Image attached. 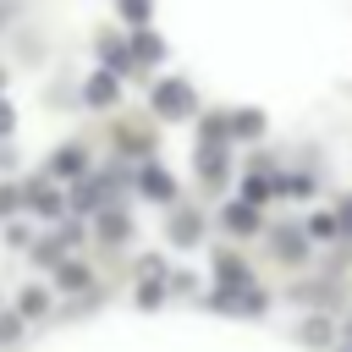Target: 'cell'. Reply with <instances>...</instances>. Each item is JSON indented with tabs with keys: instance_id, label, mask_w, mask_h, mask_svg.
<instances>
[{
	"instance_id": "obj_1",
	"label": "cell",
	"mask_w": 352,
	"mask_h": 352,
	"mask_svg": "<svg viewBox=\"0 0 352 352\" xmlns=\"http://www.w3.org/2000/svg\"><path fill=\"white\" fill-rule=\"evenodd\" d=\"M154 110L170 116V121L187 116V110H192V88H187V82H160V88H154Z\"/></svg>"
},
{
	"instance_id": "obj_4",
	"label": "cell",
	"mask_w": 352,
	"mask_h": 352,
	"mask_svg": "<svg viewBox=\"0 0 352 352\" xmlns=\"http://www.w3.org/2000/svg\"><path fill=\"white\" fill-rule=\"evenodd\" d=\"M110 99H116V82L110 77H94L88 82V104H110Z\"/></svg>"
},
{
	"instance_id": "obj_2",
	"label": "cell",
	"mask_w": 352,
	"mask_h": 352,
	"mask_svg": "<svg viewBox=\"0 0 352 352\" xmlns=\"http://www.w3.org/2000/svg\"><path fill=\"white\" fill-rule=\"evenodd\" d=\"M198 231H204V220H198L192 209H176V214H170V236H176L182 248H192V236H198Z\"/></svg>"
},
{
	"instance_id": "obj_11",
	"label": "cell",
	"mask_w": 352,
	"mask_h": 352,
	"mask_svg": "<svg viewBox=\"0 0 352 352\" xmlns=\"http://www.w3.org/2000/svg\"><path fill=\"white\" fill-rule=\"evenodd\" d=\"M0 132H11V110L6 104H0Z\"/></svg>"
},
{
	"instance_id": "obj_9",
	"label": "cell",
	"mask_w": 352,
	"mask_h": 352,
	"mask_svg": "<svg viewBox=\"0 0 352 352\" xmlns=\"http://www.w3.org/2000/svg\"><path fill=\"white\" fill-rule=\"evenodd\" d=\"M82 280H88V275H82V270H77V264H72V270H60V286H72V292H77V286H82Z\"/></svg>"
},
{
	"instance_id": "obj_5",
	"label": "cell",
	"mask_w": 352,
	"mask_h": 352,
	"mask_svg": "<svg viewBox=\"0 0 352 352\" xmlns=\"http://www.w3.org/2000/svg\"><path fill=\"white\" fill-rule=\"evenodd\" d=\"M143 187L160 192V198H170V176H165V170H143Z\"/></svg>"
},
{
	"instance_id": "obj_7",
	"label": "cell",
	"mask_w": 352,
	"mask_h": 352,
	"mask_svg": "<svg viewBox=\"0 0 352 352\" xmlns=\"http://www.w3.org/2000/svg\"><path fill=\"white\" fill-rule=\"evenodd\" d=\"M121 11H126L132 22H143V16H148V0H121Z\"/></svg>"
},
{
	"instance_id": "obj_10",
	"label": "cell",
	"mask_w": 352,
	"mask_h": 352,
	"mask_svg": "<svg viewBox=\"0 0 352 352\" xmlns=\"http://www.w3.org/2000/svg\"><path fill=\"white\" fill-rule=\"evenodd\" d=\"M11 204H16V192H11V187H0V214H6Z\"/></svg>"
},
{
	"instance_id": "obj_12",
	"label": "cell",
	"mask_w": 352,
	"mask_h": 352,
	"mask_svg": "<svg viewBox=\"0 0 352 352\" xmlns=\"http://www.w3.org/2000/svg\"><path fill=\"white\" fill-rule=\"evenodd\" d=\"M341 226H346V231H352V204H346V214H341Z\"/></svg>"
},
{
	"instance_id": "obj_3",
	"label": "cell",
	"mask_w": 352,
	"mask_h": 352,
	"mask_svg": "<svg viewBox=\"0 0 352 352\" xmlns=\"http://www.w3.org/2000/svg\"><path fill=\"white\" fill-rule=\"evenodd\" d=\"M214 270H220L226 292H242V286H248V264H236V253H220V258H214Z\"/></svg>"
},
{
	"instance_id": "obj_6",
	"label": "cell",
	"mask_w": 352,
	"mask_h": 352,
	"mask_svg": "<svg viewBox=\"0 0 352 352\" xmlns=\"http://www.w3.org/2000/svg\"><path fill=\"white\" fill-rule=\"evenodd\" d=\"M226 226H231V231H248V226H253V209L231 204V209H226Z\"/></svg>"
},
{
	"instance_id": "obj_8",
	"label": "cell",
	"mask_w": 352,
	"mask_h": 352,
	"mask_svg": "<svg viewBox=\"0 0 352 352\" xmlns=\"http://www.w3.org/2000/svg\"><path fill=\"white\" fill-rule=\"evenodd\" d=\"M82 160H77V148H60V160H55V170H77Z\"/></svg>"
}]
</instances>
